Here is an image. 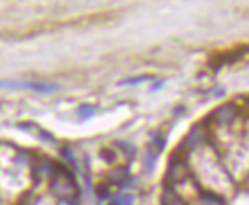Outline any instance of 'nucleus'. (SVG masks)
Here are the masks:
<instances>
[{
	"instance_id": "obj_1",
	"label": "nucleus",
	"mask_w": 249,
	"mask_h": 205,
	"mask_svg": "<svg viewBox=\"0 0 249 205\" xmlns=\"http://www.w3.org/2000/svg\"><path fill=\"white\" fill-rule=\"evenodd\" d=\"M49 190L58 201L71 204L80 198V187L68 164L57 163V171L49 181Z\"/></svg>"
},
{
	"instance_id": "obj_2",
	"label": "nucleus",
	"mask_w": 249,
	"mask_h": 205,
	"mask_svg": "<svg viewBox=\"0 0 249 205\" xmlns=\"http://www.w3.org/2000/svg\"><path fill=\"white\" fill-rule=\"evenodd\" d=\"M191 176L193 175L190 173L188 163H183V161H168V168L162 184H164V187L175 188V186L183 184Z\"/></svg>"
},
{
	"instance_id": "obj_3",
	"label": "nucleus",
	"mask_w": 249,
	"mask_h": 205,
	"mask_svg": "<svg viewBox=\"0 0 249 205\" xmlns=\"http://www.w3.org/2000/svg\"><path fill=\"white\" fill-rule=\"evenodd\" d=\"M208 138H210L208 126L205 124V121H202V123L194 124V126L190 129V132L185 135V138L182 139L180 146H182L183 149H185V150H188V152L191 153L193 150H196L200 144L207 143V141H208Z\"/></svg>"
},
{
	"instance_id": "obj_4",
	"label": "nucleus",
	"mask_w": 249,
	"mask_h": 205,
	"mask_svg": "<svg viewBox=\"0 0 249 205\" xmlns=\"http://www.w3.org/2000/svg\"><path fill=\"white\" fill-rule=\"evenodd\" d=\"M237 115H239V111H237L235 104L226 103L217 107L213 113H210V120H214L220 126H231L237 120Z\"/></svg>"
},
{
	"instance_id": "obj_5",
	"label": "nucleus",
	"mask_w": 249,
	"mask_h": 205,
	"mask_svg": "<svg viewBox=\"0 0 249 205\" xmlns=\"http://www.w3.org/2000/svg\"><path fill=\"white\" fill-rule=\"evenodd\" d=\"M130 179H132V173H130L128 166H115L113 168H110L107 171L106 181L109 182L112 187L116 188H123L125 187Z\"/></svg>"
},
{
	"instance_id": "obj_6",
	"label": "nucleus",
	"mask_w": 249,
	"mask_h": 205,
	"mask_svg": "<svg viewBox=\"0 0 249 205\" xmlns=\"http://www.w3.org/2000/svg\"><path fill=\"white\" fill-rule=\"evenodd\" d=\"M160 205H188V204L175 188L164 187V190L160 193Z\"/></svg>"
},
{
	"instance_id": "obj_7",
	"label": "nucleus",
	"mask_w": 249,
	"mask_h": 205,
	"mask_svg": "<svg viewBox=\"0 0 249 205\" xmlns=\"http://www.w3.org/2000/svg\"><path fill=\"white\" fill-rule=\"evenodd\" d=\"M165 147V135L162 132H153L150 136V143H148V149L147 153L153 155V156H159V153L164 150Z\"/></svg>"
},
{
	"instance_id": "obj_8",
	"label": "nucleus",
	"mask_w": 249,
	"mask_h": 205,
	"mask_svg": "<svg viewBox=\"0 0 249 205\" xmlns=\"http://www.w3.org/2000/svg\"><path fill=\"white\" fill-rule=\"evenodd\" d=\"M199 202L202 205H226V201L220 195H217V193L211 190H205V188L199 190Z\"/></svg>"
},
{
	"instance_id": "obj_9",
	"label": "nucleus",
	"mask_w": 249,
	"mask_h": 205,
	"mask_svg": "<svg viewBox=\"0 0 249 205\" xmlns=\"http://www.w3.org/2000/svg\"><path fill=\"white\" fill-rule=\"evenodd\" d=\"M113 146L120 149L121 155H124L127 158V161H132L135 158V147L130 143H127V141H115Z\"/></svg>"
},
{
	"instance_id": "obj_10",
	"label": "nucleus",
	"mask_w": 249,
	"mask_h": 205,
	"mask_svg": "<svg viewBox=\"0 0 249 205\" xmlns=\"http://www.w3.org/2000/svg\"><path fill=\"white\" fill-rule=\"evenodd\" d=\"M100 158L107 164H115L116 159H118V152L113 149H110V147H103L100 150Z\"/></svg>"
},
{
	"instance_id": "obj_11",
	"label": "nucleus",
	"mask_w": 249,
	"mask_h": 205,
	"mask_svg": "<svg viewBox=\"0 0 249 205\" xmlns=\"http://www.w3.org/2000/svg\"><path fill=\"white\" fill-rule=\"evenodd\" d=\"M58 89L57 84H52V83H40V81H34L32 83V91L36 92H41V93H52Z\"/></svg>"
},
{
	"instance_id": "obj_12",
	"label": "nucleus",
	"mask_w": 249,
	"mask_h": 205,
	"mask_svg": "<svg viewBox=\"0 0 249 205\" xmlns=\"http://www.w3.org/2000/svg\"><path fill=\"white\" fill-rule=\"evenodd\" d=\"M96 111L98 109H96V106L93 104H81L78 107V115L81 120H89V118H92L96 113Z\"/></svg>"
},
{
	"instance_id": "obj_13",
	"label": "nucleus",
	"mask_w": 249,
	"mask_h": 205,
	"mask_svg": "<svg viewBox=\"0 0 249 205\" xmlns=\"http://www.w3.org/2000/svg\"><path fill=\"white\" fill-rule=\"evenodd\" d=\"M61 156L68 161V166L72 168H77V159H75L71 149H61Z\"/></svg>"
},
{
	"instance_id": "obj_14",
	"label": "nucleus",
	"mask_w": 249,
	"mask_h": 205,
	"mask_svg": "<svg viewBox=\"0 0 249 205\" xmlns=\"http://www.w3.org/2000/svg\"><path fill=\"white\" fill-rule=\"evenodd\" d=\"M156 156H153V155H150V153H144V168L148 171V173H150V171L151 170H153V167H155V164H156Z\"/></svg>"
},
{
	"instance_id": "obj_15",
	"label": "nucleus",
	"mask_w": 249,
	"mask_h": 205,
	"mask_svg": "<svg viewBox=\"0 0 249 205\" xmlns=\"http://www.w3.org/2000/svg\"><path fill=\"white\" fill-rule=\"evenodd\" d=\"M145 80H147V77H144V75H139V77L125 78V80L120 81L118 84H120V86H133V84H141V83H144Z\"/></svg>"
},
{
	"instance_id": "obj_16",
	"label": "nucleus",
	"mask_w": 249,
	"mask_h": 205,
	"mask_svg": "<svg viewBox=\"0 0 249 205\" xmlns=\"http://www.w3.org/2000/svg\"><path fill=\"white\" fill-rule=\"evenodd\" d=\"M164 84H165V80H159V81H156L153 86H151L150 91H151V92H156V91H159L160 88H164Z\"/></svg>"
}]
</instances>
